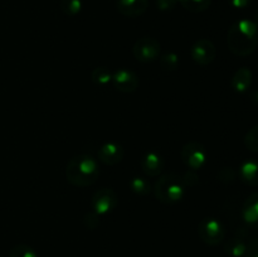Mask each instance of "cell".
Masks as SVG:
<instances>
[{
  "mask_svg": "<svg viewBox=\"0 0 258 257\" xmlns=\"http://www.w3.org/2000/svg\"><path fill=\"white\" fill-rule=\"evenodd\" d=\"M258 45V27L253 20L241 19L228 30V48L234 55L246 57Z\"/></svg>",
  "mask_w": 258,
  "mask_h": 257,
  "instance_id": "cell-1",
  "label": "cell"
},
{
  "mask_svg": "<svg viewBox=\"0 0 258 257\" xmlns=\"http://www.w3.org/2000/svg\"><path fill=\"white\" fill-rule=\"evenodd\" d=\"M100 176V166L96 159L90 155L75 156L68 163L66 178L68 183L78 188H86L96 183Z\"/></svg>",
  "mask_w": 258,
  "mask_h": 257,
  "instance_id": "cell-2",
  "label": "cell"
},
{
  "mask_svg": "<svg viewBox=\"0 0 258 257\" xmlns=\"http://www.w3.org/2000/svg\"><path fill=\"white\" fill-rule=\"evenodd\" d=\"M185 193V186L180 176L175 174H165L160 176L154 186V194L161 203L171 204L181 201Z\"/></svg>",
  "mask_w": 258,
  "mask_h": 257,
  "instance_id": "cell-3",
  "label": "cell"
},
{
  "mask_svg": "<svg viewBox=\"0 0 258 257\" xmlns=\"http://www.w3.org/2000/svg\"><path fill=\"white\" fill-rule=\"evenodd\" d=\"M198 233L204 243L208 246H217L226 237V228L218 219L204 218L199 223Z\"/></svg>",
  "mask_w": 258,
  "mask_h": 257,
  "instance_id": "cell-4",
  "label": "cell"
},
{
  "mask_svg": "<svg viewBox=\"0 0 258 257\" xmlns=\"http://www.w3.org/2000/svg\"><path fill=\"white\" fill-rule=\"evenodd\" d=\"M207 158L208 154L206 148L198 141H189L181 149V159L184 164L193 170H199L203 168L204 164L207 163Z\"/></svg>",
  "mask_w": 258,
  "mask_h": 257,
  "instance_id": "cell-5",
  "label": "cell"
},
{
  "mask_svg": "<svg viewBox=\"0 0 258 257\" xmlns=\"http://www.w3.org/2000/svg\"><path fill=\"white\" fill-rule=\"evenodd\" d=\"M133 54L139 62H153V60L158 59L159 55H160V43L155 38H140L134 44Z\"/></svg>",
  "mask_w": 258,
  "mask_h": 257,
  "instance_id": "cell-6",
  "label": "cell"
},
{
  "mask_svg": "<svg viewBox=\"0 0 258 257\" xmlns=\"http://www.w3.org/2000/svg\"><path fill=\"white\" fill-rule=\"evenodd\" d=\"M118 204L117 194L111 188H102L93 194L91 199V208L98 216H105L110 213Z\"/></svg>",
  "mask_w": 258,
  "mask_h": 257,
  "instance_id": "cell-7",
  "label": "cell"
},
{
  "mask_svg": "<svg viewBox=\"0 0 258 257\" xmlns=\"http://www.w3.org/2000/svg\"><path fill=\"white\" fill-rule=\"evenodd\" d=\"M217 50L213 42L207 38L198 39L190 48V55L196 63L201 66H208L216 58Z\"/></svg>",
  "mask_w": 258,
  "mask_h": 257,
  "instance_id": "cell-8",
  "label": "cell"
},
{
  "mask_svg": "<svg viewBox=\"0 0 258 257\" xmlns=\"http://www.w3.org/2000/svg\"><path fill=\"white\" fill-rule=\"evenodd\" d=\"M112 81L116 90L123 93H133L139 87V77L133 71L126 70V68L116 71L112 75Z\"/></svg>",
  "mask_w": 258,
  "mask_h": 257,
  "instance_id": "cell-9",
  "label": "cell"
},
{
  "mask_svg": "<svg viewBox=\"0 0 258 257\" xmlns=\"http://www.w3.org/2000/svg\"><path fill=\"white\" fill-rule=\"evenodd\" d=\"M140 166L141 170L146 174L148 176H158L161 171L164 170L165 166V161H164L163 156L155 150L146 151L140 159Z\"/></svg>",
  "mask_w": 258,
  "mask_h": 257,
  "instance_id": "cell-10",
  "label": "cell"
},
{
  "mask_svg": "<svg viewBox=\"0 0 258 257\" xmlns=\"http://www.w3.org/2000/svg\"><path fill=\"white\" fill-rule=\"evenodd\" d=\"M123 155H125V150H123L122 145L116 143V141H108V143L103 144L98 150L100 161L110 166L120 163L123 159Z\"/></svg>",
  "mask_w": 258,
  "mask_h": 257,
  "instance_id": "cell-11",
  "label": "cell"
},
{
  "mask_svg": "<svg viewBox=\"0 0 258 257\" xmlns=\"http://www.w3.org/2000/svg\"><path fill=\"white\" fill-rule=\"evenodd\" d=\"M149 0H117V9L128 18L140 17L148 9Z\"/></svg>",
  "mask_w": 258,
  "mask_h": 257,
  "instance_id": "cell-12",
  "label": "cell"
},
{
  "mask_svg": "<svg viewBox=\"0 0 258 257\" xmlns=\"http://www.w3.org/2000/svg\"><path fill=\"white\" fill-rule=\"evenodd\" d=\"M242 218L252 228H258V191L246 199L242 208Z\"/></svg>",
  "mask_w": 258,
  "mask_h": 257,
  "instance_id": "cell-13",
  "label": "cell"
},
{
  "mask_svg": "<svg viewBox=\"0 0 258 257\" xmlns=\"http://www.w3.org/2000/svg\"><path fill=\"white\" fill-rule=\"evenodd\" d=\"M239 178L249 186H258V160L248 159L239 168Z\"/></svg>",
  "mask_w": 258,
  "mask_h": 257,
  "instance_id": "cell-14",
  "label": "cell"
},
{
  "mask_svg": "<svg viewBox=\"0 0 258 257\" xmlns=\"http://www.w3.org/2000/svg\"><path fill=\"white\" fill-rule=\"evenodd\" d=\"M232 88L238 93H244L248 91L252 85V72L248 67H242L236 71L232 77Z\"/></svg>",
  "mask_w": 258,
  "mask_h": 257,
  "instance_id": "cell-15",
  "label": "cell"
},
{
  "mask_svg": "<svg viewBox=\"0 0 258 257\" xmlns=\"http://www.w3.org/2000/svg\"><path fill=\"white\" fill-rule=\"evenodd\" d=\"M246 249L247 243L242 237H233L224 244V251L231 257H243Z\"/></svg>",
  "mask_w": 258,
  "mask_h": 257,
  "instance_id": "cell-16",
  "label": "cell"
},
{
  "mask_svg": "<svg viewBox=\"0 0 258 257\" xmlns=\"http://www.w3.org/2000/svg\"><path fill=\"white\" fill-rule=\"evenodd\" d=\"M91 80L98 87H106L112 81V75L106 67H97L91 73Z\"/></svg>",
  "mask_w": 258,
  "mask_h": 257,
  "instance_id": "cell-17",
  "label": "cell"
},
{
  "mask_svg": "<svg viewBox=\"0 0 258 257\" xmlns=\"http://www.w3.org/2000/svg\"><path fill=\"white\" fill-rule=\"evenodd\" d=\"M181 7L191 13H202L211 5V0H178Z\"/></svg>",
  "mask_w": 258,
  "mask_h": 257,
  "instance_id": "cell-18",
  "label": "cell"
},
{
  "mask_svg": "<svg viewBox=\"0 0 258 257\" xmlns=\"http://www.w3.org/2000/svg\"><path fill=\"white\" fill-rule=\"evenodd\" d=\"M130 188L138 196H146L150 193L151 186L150 183L145 178H133L130 180Z\"/></svg>",
  "mask_w": 258,
  "mask_h": 257,
  "instance_id": "cell-19",
  "label": "cell"
},
{
  "mask_svg": "<svg viewBox=\"0 0 258 257\" xmlns=\"http://www.w3.org/2000/svg\"><path fill=\"white\" fill-rule=\"evenodd\" d=\"M60 10L64 13L66 15H77L82 9V2L81 0H60Z\"/></svg>",
  "mask_w": 258,
  "mask_h": 257,
  "instance_id": "cell-20",
  "label": "cell"
},
{
  "mask_svg": "<svg viewBox=\"0 0 258 257\" xmlns=\"http://www.w3.org/2000/svg\"><path fill=\"white\" fill-rule=\"evenodd\" d=\"M244 145L248 150L258 153V125H254L244 136Z\"/></svg>",
  "mask_w": 258,
  "mask_h": 257,
  "instance_id": "cell-21",
  "label": "cell"
},
{
  "mask_svg": "<svg viewBox=\"0 0 258 257\" xmlns=\"http://www.w3.org/2000/svg\"><path fill=\"white\" fill-rule=\"evenodd\" d=\"M9 257H38V253L27 244H18L10 249Z\"/></svg>",
  "mask_w": 258,
  "mask_h": 257,
  "instance_id": "cell-22",
  "label": "cell"
},
{
  "mask_svg": "<svg viewBox=\"0 0 258 257\" xmlns=\"http://www.w3.org/2000/svg\"><path fill=\"white\" fill-rule=\"evenodd\" d=\"M161 67L168 71H175L179 67V57L175 53H168L160 59Z\"/></svg>",
  "mask_w": 258,
  "mask_h": 257,
  "instance_id": "cell-23",
  "label": "cell"
},
{
  "mask_svg": "<svg viewBox=\"0 0 258 257\" xmlns=\"http://www.w3.org/2000/svg\"><path fill=\"white\" fill-rule=\"evenodd\" d=\"M243 257H258V237L251 239L249 243H247L246 253Z\"/></svg>",
  "mask_w": 258,
  "mask_h": 257,
  "instance_id": "cell-24",
  "label": "cell"
},
{
  "mask_svg": "<svg viewBox=\"0 0 258 257\" xmlns=\"http://www.w3.org/2000/svg\"><path fill=\"white\" fill-rule=\"evenodd\" d=\"M98 223H100V216H98V214H96L95 212H91V213L86 214L85 224L88 228H96V227L98 226Z\"/></svg>",
  "mask_w": 258,
  "mask_h": 257,
  "instance_id": "cell-25",
  "label": "cell"
},
{
  "mask_svg": "<svg viewBox=\"0 0 258 257\" xmlns=\"http://www.w3.org/2000/svg\"><path fill=\"white\" fill-rule=\"evenodd\" d=\"M176 3H178V0H156V5L163 12H168V10L174 9Z\"/></svg>",
  "mask_w": 258,
  "mask_h": 257,
  "instance_id": "cell-26",
  "label": "cell"
},
{
  "mask_svg": "<svg viewBox=\"0 0 258 257\" xmlns=\"http://www.w3.org/2000/svg\"><path fill=\"white\" fill-rule=\"evenodd\" d=\"M252 0H228L231 7L236 8V9H244L251 4Z\"/></svg>",
  "mask_w": 258,
  "mask_h": 257,
  "instance_id": "cell-27",
  "label": "cell"
},
{
  "mask_svg": "<svg viewBox=\"0 0 258 257\" xmlns=\"http://www.w3.org/2000/svg\"><path fill=\"white\" fill-rule=\"evenodd\" d=\"M251 98H252V102H253L256 106H258V90L253 91V92H252Z\"/></svg>",
  "mask_w": 258,
  "mask_h": 257,
  "instance_id": "cell-28",
  "label": "cell"
},
{
  "mask_svg": "<svg viewBox=\"0 0 258 257\" xmlns=\"http://www.w3.org/2000/svg\"><path fill=\"white\" fill-rule=\"evenodd\" d=\"M253 22L256 23V24H257V27H258V12L256 13V17H254V20H253Z\"/></svg>",
  "mask_w": 258,
  "mask_h": 257,
  "instance_id": "cell-29",
  "label": "cell"
}]
</instances>
